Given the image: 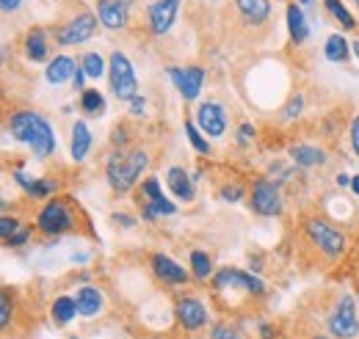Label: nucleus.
<instances>
[{
    "instance_id": "obj_1",
    "label": "nucleus",
    "mask_w": 359,
    "mask_h": 339,
    "mask_svg": "<svg viewBox=\"0 0 359 339\" xmlns=\"http://www.w3.org/2000/svg\"><path fill=\"white\" fill-rule=\"evenodd\" d=\"M302 237L304 246L313 251L320 262H337L348 251V235L332 223L326 215H307L302 221Z\"/></svg>"
},
{
    "instance_id": "obj_2",
    "label": "nucleus",
    "mask_w": 359,
    "mask_h": 339,
    "mask_svg": "<svg viewBox=\"0 0 359 339\" xmlns=\"http://www.w3.org/2000/svg\"><path fill=\"white\" fill-rule=\"evenodd\" d=\"M8 132H11L14 141L25 144L39 160L55 155V146H58L55 130H53V125L47 122L42 113H36V111H17V113H11V119H8Z\"/></svg>"
},
{
    "instance_id": "obj_3",
    "label": "nucleus",
    "mask_w": 359,
    "mask_h": 339,
    "mask_svg": "<svg viewBox=\"0 0 359 339\" xmlns=\"http://www.w3.org/2000/svg\"><path fill=\"white\" fill-rule=\"evenodd\" d=\"M147 169H149V152L144 146L114 149L105 160V179L114 188V193H130Z\"/></svg>"
},
{
    "instance_id": "obj_4",
    "label": "nucleus",
    "mask_w": 359,
    "mask_h": 339,
    "mask_svg": "<svg viewBox=\"0 0 359 339\" xmlns=\"http://www.w3.org/2000/svg\"><path fill=\"white\" fill-rule=\"evenodd\" d=\"M78 223H81V218H78V210L69 196H53L42 205V210L36 212V229L45 237H61L67 232H75Z\"/></svg>"
},
{
    "instance_id": "obj_5",
    "label": "nucleus",
    "mask_w": 359,
    "mask_h": 339,
    "mask_svg": "<svg viewBox=\"0 0 359 339\" xmlns=\"http://www.w3.org/2000/svg\"><path fill=\"white\" fill-rule=\"evenodd\" d=\"M326 331L332 339H359V300L348 290H337L326 312Z\"/></svg>"
},
{
    "instance_id": "obj_6",
    "label": "nucleus",
    "mask_w": 359,
    "mask_h": 339,
    "mask_svg": "<svg viewBox=\"0 0 359 339\" xmlns=\"http://www.w3.org/2000/svg\"><path fill=\"white\" fill-rule=\"evenodd\" d=\"M108 83H111L114 97L122 102H130L133 97H138V78H135L133 61L122 50H114L108 55Z\"/></svg>"
},
{
    "instance_id": "obj_7",
    "label": "nucleus",
    "mask_w": 359,
    "mask_h": 339,
    "mask_svg": "<svg viewBox=\"0 0 359 339\" xmlns=\"http://www.w3.org/2000/svg\"><path fill=\"white\" fill-rule=\"evenodd\" d=\"M213 290L216 293H243L252 298L269 296V287L260 276L246 273L241 268H222L219 273H213Z\"/></svg>"
},
{
    "instance_id": "obj_8",
    "label": "nucleus",
    "mask_w": 359,
    "mask_h": 339,
    "mask_svg": "<svg viewBox=\"0 0 359 339\" xmlns=\"http://www.w3.org/2000/svg\"><path fill=\"white\" fill-rule=\"evenodd\" d=\"M249 207L255 215H263V218H276L285 212V196H282V188L269 179V177H257L252 182V191H249Z\"/></svg>"
},
{
    "instance_id": "obj_9",
    "label": "nucleus",
    "mask_w": 359,
    "mask_h": 339,
    "mask_svg": "<svg viewBox=\"0 0 359 339\" xmlns=\"http://www.w3.org/2000/svg\"><path fill=\"white\" fill-rule=\"evenodd\" d=\"M97 25H100V20L94 11H78L55 28V44L58 47H75V44L89 42L97 34Z\"/></svg>"
},
{
    "instance_id": "obj_10",
    "label": "nucleus",
    "mask_w": 359,
    "mask_h": 339,
    "mask_svg": "<svg viewBox=\"0 0 359 339\" xmlns=\"http://www.w3.org/2000/svg\"><path fill=\"white\" fill-rule=\"evenodd\" d=\"M180 14V0H152L147 6V31L152 36H166Z\"/></svg>"
},
{
    "instance_id": "obj_11",
    "label": "nucleus",
    "mask_w": 359,
    "mask_h": 339,
    "mask_svg": "<svg viewBox=\"0 0 359 339\" xmlns=\"http://www.w3.org/2000/svg\"><path fill=\"white\" fill-rule=\"evenodd\" d=\"M166 75H169L172 85L177 88V94L185 102L199 99L202 85H205V69L202 67H169Z\"/></svg>"
},
{
    "instance_id": "obj_12",
    "label": "nucleus",
    "mask_w": 359,
    "mask_h": 339,
    "mask_svg": "<svg viewBox=\"0 0 359 339\" xmlns=\"http://www.w3.org/2000/svg\"><path fill=\"white\" fill-rule=\"evenodd\" d=\"M130 3L133 0H97V20L108 31H125L130 25Z\"/></svg>"
},
{
    "instance_id": "obj_13",
    "label": "nucleus",
    "mask_w": 359,
    "mask_h": 339,
    "mask_svg": "<svg viewBox=\"0 0 359 339\" xmlns=\"http://www.w3.org/2000/svg\"><path fill=\"white\" fill-rule=\"evenodd\" d=\"M149 268H152L155 279H158L161 284H166V287H182V284L191 282V273L169 254H161V251L152 254L149 256Z\"/></svg>"
},
{
    "instance_id": "obj_14",
    "label": "nucleus",
    "mask_w": 359,
    "mask_h": 339,
    "mask_svg": "<svg viewBox=\"0 0 359 339\" xmlns=\"http://www.w3.org/2000/svg\"><path fill=\"white\" fill-rule=\"evenodd\" d=\"M196 125L208 138H222L226 132V108L216 99H208L196 108Z\"/></svg>"
},
{
    "instance_id": "obj_15",
    "label": "nucleus",
    "mask_w": 359,
    "mask_h": 339,
    "mask_svg": "<svg viewBox=\"0 0 359 339\" xmlns=\"http://www.w3.org/2000/svg\"><path fill=\"white\" fill-rule=\"evenodd\" d=\"M138 205L152 207L161 218H163V215H175V212H177V205L166 199V193H163V188H161V179H158V177H147V179H141V185H138Z\"/></svg>"
},
{
    "instance_id": "obj_16",
    "label": "nucleus",
    "mask_w": 359,
    "mask_h": 339,
    "mask_svg": "<svg viewBox=\"0 0 359 339\" xmlns=\"http://www.w3.org/2000/svg\"><path fill=\"white\" fill-rule=\"evenodd\" d=\"M175 314H177V323L185 331H199L208 326V306L194 296H182L175 303Z\"/></svg>"
},
{
    "instance_id": "obj_17",
    "label": "nucleus",
    "mask_w": 359,
    "mask_h": 339,
    "mask_svg": "<svg viewBox=\"0 0 359 339\" xmlns=\"http://www.w3.org/2000/svg\"><path fill=\"white\" fill-rule=\"evenodd\" d=\"M238 20L246 28H266L271 20V0H232Z\"/></svg>"
},
{
    "instance_id": "obj_18",
    "label": "nucleus",
    "mask_w": 359,
    "mask_h": 339,
    "mask_svg": "<svg viewBox=\"0 0 359 339\" xmlns=\"http://www.w3.org/2000/svg\"><path fill=\"white\" fill-rule=\"evenodd\" d=\"M285 20H287V36L293 47H302L310 39V22H307V14H304V6L290 0L285 6Z\"/></svg>"
},
{
    "instance_id": "obj_19",
    "label": "nucleus",
    "mask_w": 359,
    "mask_h": 339,
    "mask_svg": "<svg viewBox=\"0 0 359 339\" xmlns=\"http://www.w3.org/2000/svg\"><path fill=\"white\" fill-rule=\"evenodd\" d=\"M14 182L22 188L25 196L31 199H53L58 191V182L53 177H28L25 171H14Z\"/></svg>"
},
{
    "instance_id": "obj_20",
    "label": "nucleus",
    "mask_w": 359,
    "mask_h": 339,
    "mask_svg": "<svg viewBox=\"0 0 359 339\" xmlns=\"http://www.w3.org/2000/svg\"><path fill=\"white\" fill-rule=\"evenodd\" d=\"M287 155H290V160H293L299 169H320V166L329 163L326 149H320V146H315V144H293V146L287 149Z\"/></svg>"
},
{
    "instance_id": "obj_21",
    "label": "nucleus",
    "mask_w": 359,
    "mask_h": 339,
    "mask_svg": "<svg viewBox=\"0 0 359 339\" xmlns=\"http://www.w3.org/2000/svg\"><path fill=\"white\" fill-rule=\"evenodd\" d=\"M166 185H169L172 196H175V199H180V202H185V205L196 199L194 177H191L188 171L182 169V166H172V169L166 171Z\"/></svg>"
},
{
    "instance_id": "obj_22",
    "label": "nucleus",
    "mask_w": 359,
    "mask_h": 339,
    "mask_svg": "<svg viewBox=\"0 0 359 339\" xmlns=\"http://www.w3.org/2000/svg\"><path fill=\"white\" fill-rule=\"evenodd\" d=\"M91 144H94V138H91L89 125H86L83 119H78V122L72 125V135H69V155H72L75 163H83V160L89 158Z\"/></svg>"
},
{
    "instance_id": "obj_23",
    "label": "nucleus",
    "mask_w": 359,
    "mask_h": 339,
    "mask_svg": "<svg viewBox=\"0 0 359 339\" xmlns=\"http://www.w3.org/2000/svg\"><path fill=\"white\" fill-rule=\"evenodd\" d=\"M75 69H78V61L69 58V55H55L53 61H47L45 67V81L53 85L69 83L75 78Z\"/></svg>"
},
{
    "instance_id": "obj_24",
    "label": "nucleus",
    "mask_w": 359,
    "mask_h": 339,
    "mask_svg": "<svg viewBox=\"0 0 359 339\" xmlns=\"http://www.w3.org/2000/svg\"><path fill=\"white\" fill-rule=\"evenodd\" d=\"M75 303H78V314L86 317V320L97 317V314L105 309V298H102V293H100L97 287H91V284L81 287V290L75 293Z\"/></svg>"
},
{
    "instance_id": "obj_25",
    "label": "nucleus",
    "mask_w": 359,
    "mask_h": 339,
    "mask_svg": "<svg viewBox=\"0 0 359 339\" xmlns=\"http://www.w3.org/2000/svg\"><path fill=\"white\" fill-rule=\"evenodd\" d=\"M25 58L28 61H47V55H50V36H47L45 28H31L28 34H25Z\"/></svg>"
},
{
    "instance_id": "obj_26",
    "label": "nucleus",
    "mask_w": 359,
    "mask_h": 339,
    "mask_svg": "<svg viewBox=\"0 0 359 339\" xmlns=\"http://www.w3.org/2000/svg\"><path fill=\"white\" fill-rule=\"evenodd\" d=\"M323 58L332 64H348L351 61V42L346 34H329L323 42Z\"/></svg>"
},
{
    "instance_id": "obj_27",
    "label": "nucleus",
    "mask_w": 359,
    "mask_h": 339,
    "mask_svg": "<svg viewBox=\"0 0 359 339\" xmlns=\"http://www.w3.org/2000/svg\"><path fill=\"white\" fill-rule=\"evenodd\" d=\"M323 8H326V14L346 31V34H354L359 31V22L357 17L348 11V6H346V0H323Z\"/></svg>"
},
{
    "instance_id": "obj_28",
    "label": "nucleus",
    "mask_w": 359,
    "mask_h": 339,
    "mask_svg": "<svg viewBox=\"0 0 359 339\" xmlns=\"http://www.w3.org/2000/svg\"><path fill=\"white\" fill-rule=\"evenodd\" d=\"M50 314H53V320H55L58 326H69V323L78 317V303H75V298L58 296L53 300V306H50Z\"/></svg>"
},
{
    "instance_id": "obj_29",
    "label": "nucleus",
    "mask_w": 359,
    "mask_h": 339,
    "mask_svg": "<svg viewBox=\"0 0 359 339\" xmlns=\"http://www.w3.org/2000/svg\"><path fill=\"white\" fill-rule=\"evenodd\" d=\"M188 262H191V276H194V279L208 282V279L213 276V259H210V254H208V251L194 249V251L188 254Z\"/></svg>"
},
{
    "instance_id": "obj_30",
    "label": "nucleus",
    "mask_w": 359,
    "mask_h": 339,
    "mask_svg": "<svg viewBox=\"0 0 359 339\" xmlns=\"http://www.w3.org/2000/svg\"><path fill=\"white\" fill-rule=\"evenodd\" d=\"M81 111L86 116H102L105 113V97L100 88H83L81 91Z\"/></svg>"
},
{
    "instance_id": "obj_31",
    "label": "nucleus",
    "mask_w": 359,
    "mask_h": 339,
    "mask_svg": "<svg viewBox=\"0 0 359 339\" xmlns=\"http://www.w3.org/2000/svg\"><path fill=\"white\" fill-rule=\"evenodd\" d=\"M185 138H188V144L194 146L196 155H202V158L210 155V141H208V135L199 130L196 122H191V119H185Z\"/></svg>"
},
{
    "instance_id": "obj_32",
    "label": "nucleus",
    "mask_w": 359,
    "mask_h": 339,
    "mask_svg": "<svg viewBox=\"0 0 359 339\" xmlns=\"http://www.w3.org/2000/svg\"><path fill=\"white\" fill-rule=\"evenodd\" d=\"M81 67H83V72L89 75L91 81H100V78L108 72V61H105L100 53H94V50L81 55Z\"/></svg>"
},
{
    "instance_id": "obj_33",
    "label": "nucleus",
    "mask_w": 359,
    "mask_h": 339,
    "mask_svg": "<svg viewBox=\"0 0 359 339\" xmlns=\"http://www.w3.org/2000/svg\"><path fill=\"white\" fill-rule=\"evenodd\" d=\"M304 108H307V97H304V91H293L290 99H287L285 108H282V119H285V122H293V119H299V116L304 113Z\"/></svg>"
},
{
    "instance_id": "obj_34",
    "label": "nucleus",
    "mask_w": 359,
    "mask_h": 339,
    "mask_svg": "<svg viewBox=\"0 0 359 339\" xmlns=\"http://www.w3.org/2000/svg\"><path fill=\"white\" fill-rule=\"evenodd\" d=\"M219 196H222L224 202H229V205H238L241 199H246V188H243L241 182H226V185H222Z\"/></svg>"
},
{
    "instance_id": "obj_35",
    "label": "nucleus",
    "mask_w": 359,
    "mask_h": 339,
    "mask_svg": "<svg viewBox=\"0 0 359 339\" xmlns=\"http://www.w3.org/2000/svg\"><path fill=\"white\" fill-rule=\"evenodd\" d=\"M20 226H22V221H20L17 215H6V212H0V243H6Z\"/></svg>"
},
{
    "instance_id": "obj_36",
    "label": "nucleus",
    "mask_w": 359,
    "mask_h": 339,
    "mask_svg": "<svg viewBox=\"0 0 359 339\" xmlns=\"http://www.w3.org/2000/svg\"><path fill=\"white\" fill-rule=\"evenodd\" d=\"M31 237H34V229L22 223V226H20V229H17V232H14L3 246H8V249H22V246H28V243H31Z\"/></svg>"
},
{
    "instance_id": "obj_37",
    "label": "nucleus",
    "mask_w": 359,
    "mask_h": 339,
    "mask_svg": "<svg viewBox=\"0 0 359 339\" xmlns=\"http://www.w3.org/2000/svg\"><path fill=\"white\" fill-rule=\"evenodd\" d=\"M11 317H14V300L6 293H0V331L11 323Z\"/></svg>"
},
{
    "instance_id": "obj_38",
    "label": "nucleus",
    "mask_w": 359,
    "mask_h": 339,
    "mask_svg": "<svg viewBox=\"0 0 359 339\" xmlns=\"http://www.w3.org/2000/svg\"><path fill=\"white\" fill-rule=\"evenodd\" d=\"M128 141H130V135H128V127H125V125H116V127H114V135H111V144H114V149H128Z\"/></svg>"
},
{
    "instance_id": "obj_39",
    "label": "nucleus",
    "mask_w": 359,
    "mask_h": 339,
    "mask_svg": "<svg viewBox=\"0 0 359 339\" xmlns=\"http://www.w3.org/2000/svg\"><path fill=\"white\" fill-rule=\"evenodd\" d=\"M257 138V130H255V125H249V122H243L241 127H238V144L241 146H246L249 141H255Z\"/></svg>"
},
{
    "instance_id": "obj_40",
    "label": "nucleus",
    "mask_w": 359,
    "mask_h": 339,
    "mask_svg": "<svg viewBox=\"0 0 359 339\" xmlns=\"http://www.w3.org/2000/svg\"><path fill=\"white\" fill-rule=\"evenodd\" d=\"M210 339H243V337H241V331L232 328V326H216Z\"/></svg>"
},
{
    "instance_id": "obj_41",
    "label": "nucleus",
    "mask_w": 359,
    "mask_h": 339,
    "mask_svg": "<svg viewBox=\"0 0 359 339\" xmlns=\"http://www.w3.org/2000/svg\"><path fill=\"white\" fill-rule=\"evenodd\" d=\"M348 141H351V149H354V155L359 158V113L348 122Z\"/></svg>"
},
{
    "instance_id": "obj_42",
    "label": "nucleus",
    "mask_w": 359,
    "mask_h": 339,
    "mask_svg": "<svg viewBox=\"0 0 359 339\" xmlns=\"http://www.w3.org/2000/svg\"><path fill=\"white\" fill-rule=\"evenodd\" d=\"M128 105H130V113H133V116H147V99H144L141 94L133 97Z\"/></svg>"
},
{
    "instance_id": "obj_43",
    "label": "nucleus",
    "mask_w": 359,
    "mask_h": 339,
    "mask_svg": "<svg viewBox=\"0 0 359 339\" xmlns=\"http://www.w3.org/2000/svg\"><path fill=\"white\" fill-rule=\"evenodd\" d=\"M86 78H89V75H86V72H83V67H81V61H78V69H75V78H72V85H75V91H83V88H86Z\"/></svg>"
},
{
    "instance_id": "obj_44",
    "label": "nucleus",
    "mask_w": 359,
    "mask_h": 339,
    "mask_svg": "<svg viewBox=\"0 0 359 339\" xmlns=\"http://www.w3.org/2000/svg\"><path fill=\"white\" fill-rule=\"evenodd\" d=\"M25 0H0V14H14L17 8H22Z\"/></svg>"
},
{
    "instance_id": "obj_45",
    "label": "nucleus",
    "mask_w": 359,
    "mask_h": 339,
    "mask_svg": "<svg viewBox=\"0 0 359 339\" xmlns=\"http://www.w3.org/2000/svg\"><path fill=\"white\" fill-rule=\"evenodd\" d=\"M114 221H116L119 226H125V229H133L135 226V218L128 215V212H114Z\"/></svg>"
},
{
    "instance_id": "obj_46",
    "label": "nucleus",
    "mask_w": 359,
    "mask_h": 339,
    "mask_svg": "<svg viewBox=\"0 0 359 339\" xmlns=\"http://www.w3.org/2000/svg\"><path fill=\"white\" fill-rule=\"evenodd\" d=\"M334 182H337V188H351V174H346V171H340Z\"/></svg>"
},
{
    "instance_id": "obj_47",
    "label": "nucleus",
    "mask_w": 359,
    "mask_h": 339,
    "mask_svg": "<svg viewBox=\"0 0 359 339\" xmlns=\"http://www.w3.org/2000/svg\"><path fill=\"white\" fill-rule=\"evenodd\" d=\"M351 191L354 196H359V174H351Z\"/></svg>"
},
{
    "instance_id": "obj_48",
    "label": "nucleus",
    "mask_w": 359,
    "mask_h": 339,
    "mask_svg": "<svg viewBox=\"0 0 359 339\" xmlns=\"http://www.w3.org/2000/svg\"><path fill=\"white\" fill-rule=\"evenodd\" d=\"M351 53H354V55L359 58V39H357V42H351Z\"/></svg>"
},
{
    "instance_id": "obj_49",
    "label": "nucleus",
    "mask_w": 359,
    "mask_h": 339,
    "mask_svg": "<svg viewBox=\"0 0 359 339\" xmlns=\"http://www.w3.org/2000/svg\"><path fill=\"white\" fill-rule=\"evenodd\" d=\"M310 339H332V337H326V334H313Z\"/></svg>"
},
{
    "instance_id": "obj_50",
    "label": "nucleus",
    "mask_w": 359,
    "mask_h": 339,
    "mask_svg": "<svg viewBox=\"0 0 359 339\" xmlns=\"http://www.w3.org/2000/svg\"><path fill=\"white\" fill-rule=\"evenodd\" d=\"M296 3H302V6H310V3H313V0H296Z\"/></svg>"
},
{
    "instance_id": "obj_51",
    "label": "nucleus",
    "mask_w": 359,
    "mask_h": 339,
    "mask_svg": "<svg viewBox=\"0 0 359 339\" xmlns=\"http://www.w3.org/2000/svg\"><path fill=\"white\" fill-rule=\"evenodd\" d=\"M6 210V199H0V212Z\"/></svg>"
},
{
    "instance_id": "obj_52",
    "label": "nucleus",
    "mask_w": 359,
    "mask_h": 339,
    "mask_svg": "<svg viewBox=\"0 0 359 339\" xmlns=\"http://www.w3.org/2000/svg\"><path fill=\"white\" fill-rule=\"evenodd\" d=\"M351 3H354V8H357V11H359V0H351Z\"/></svg>"
},
{
    "instance_id": "obj_53",
    "label": "nucleus",
    "mask_w": 359,
    "mask_h": 339,
    "mask_svg": "<svg viewBox=\"0 0 359 339\" xmlns=\"http://www.w3.org/2000/svg\"><path fill=\"white\" fill-rule=\"evenodd\" d=\"M357 300H359V276H357Z\"/></svg>"
},
{
    "instance_id": "obj_54",
    "label": "nucleus",
    "mask_w": 359,
    "mask_h": 339,
    "mask_svg": "<svg viewBox=\"0 0 359 339\" xmlns=\"http://www.w3.org/2000/svg\"><path fill=\"white\" fill-rule=\"evenodd\" d=\"M69 339H78V337H69Z\"/></svg>"
}]
</instances>
